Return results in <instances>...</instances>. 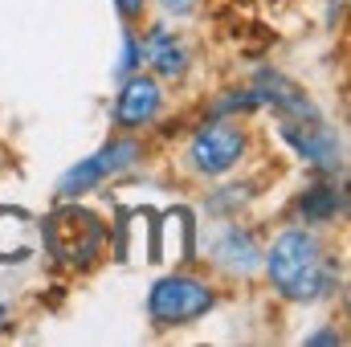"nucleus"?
Instances as JSON below:
<instances>
[{
    "instance_id": "nucleus-1",
    "label": "nucleus",
    "mask_w": 351,
    "mask_h": 347,
    "mask_svg": "<svg viewBox=\"0 0 351 347\" xmlns=\"http://www.w3.org/2000/svg\"><path fill=\"white\" fill-rule=\"evenodd\" d=\"M269 278L274 286L286 294V298H323L327 286H331V270L323 261V246L302 233V229H290L282 233L274 246H269Z\"/></svg>"
},
{
    "instance_id": "nucleus-2",
    "label": "nucleus",
    "mask_w": 351,
    "mask_h": 347,
    "mask_svg": "<svg viewBox=\"0 0 351 347\" xmlns=\"http://www.w3.org/2000/svg\"><path fill=\"white\" fill-rule=\"evenodd\" d=\"M41 241L62 261H90L106 241V225L86 208H62L41 225Z\"/></svg>"
},
{
    "instance_id": "nucleus-3",
    "label": "nucleus",
    "mask_w": 351,
    "mask_h": 347,
    "mask_svg": "<svg viewBox=\"0 0 351 347\" xmlns=\"http://www.w3.org/2000/svg\"><path fill=\"white\" fill-rule=\"evenodd\" d=\"M213 307V290L196 278H160L147 294V315L160 323V327H180V323H192L200 319L204 311Z\"/></svg>"
},
{
    "instance_id": "nucleus-4",
    "label": "nucleus",
    "mask_w": 351,
    "mask_h": 347,
    "mask_svg": "<svg viewBox=\"0 0 351 347\" xmlns=\"http://www.w3.org/2000/svg\"><path fill=\"white\" fill-rule=\"evenodd\" d=\"M241 152H245V135H241V127H233L225 119L204 123L192 135V164H196V172H204V176L229 172L241 160Z\"/></svg>"
},
{
    "instance_id": "nucleus-5",
    "label": "nucleus",
    "mask_w": 351,
    "mask_h": 347,
    "mask_svg": "<svg viewBox=\"0 0 351 347\" xmlns=\"http://www.w3.org/2000/svg\"><path fill=\"white\" fill-rule=\"evenodd\" d=\"M282 135L306 164H315L323 172H339L343 168V147H339L335 131L319 123V115L315 119H282Z\"/></svg>"
},
{
    "instance_id": "nucleus-6",
    "label": "nucleus",
    "mask_w": 351,
    "mask_h": 347,
    "mask_svg": "<svg viewBox=\"0 0 351 347\" xmlns=\"http://www.w3.org/2000/svg\"><path fill=\"white\" fill-rule=\"evenodd\" d=\"M135 156H139V147H135L131 139H123V143H106L102 152H94L90 160L74 164L70 172L62 176L58 192H62V196H82V192H90V188H98L102 180H110L114 172L131 168V164H135Z\"/></svg>"
},
{
    "instance_id": "nucleus-7",
    "label": "nucleus",
    "mask_w": 351,
    "mask_h": 347,
    "mask_svg": "<svg viewBox=\"0 0 351 347\" xmlns=\"http://www.w3.org/2000/svg\"><path fill=\"white\" fill-rule=\"evenodd\" d=\"M160 106H164V90H160V82L135 74V78H127L123 90H119L114 123H119V127H143V123H152V119L160 115Z\"/></svg>"
},
{
    "instance_id": "nucleus-8",
    "label": "nucleus",
    "mask_w": 351,
    "mask_h": 347,
    "mask_svg": "<svg viewBox=\"0 0 351 347\" xmlns=\"http://www.w3.org/2000/svg\"><path fill=\"white\" fill-rule=\"evenodd\" d=\"M41 241V229L21 208H0V261H25Z\"/></svg>"
},
{
    "instance_id": "nucleus-9",
    "label": "nucleus",
    "mask_w": 351,
    "mask_h": 347,
    "mask_svg": "<svg viewBox=\"0 0 351 347\" xmlns=\"http://www.w3.org/2000/svg\"><path fill=\"white\" fill-rule=\"evenodd\" d=\"M217 258H221L225 270L254 274V270L262 265V250L254 246V237H250L245 229H229V233H221V241H217Z\"/></svg>"
},
{
    "instance_id": "nucleus-10",
    "label": "nucleus",
    "mask_w": 351,
    "mask_h": 347,
    "mask_svg": "<svg viewBox=\"0 0 351 347\" xmlns=\"http://www.w3.org/2000/svg\"><path fill=\"white\" fill-rule=\"evenodd\" d=\"M143 53L152 58V66H156L160 78H180V74L188 70V53H184V45L176 41L168 29H156V33L147 37V49H143Z\"/></svg>"
},
{
    "instance_id": "nucleus-11",
    "label": "nucleus",
    "mask_w": 351,
    "mask_h": 347,
    "mask_svg": "<svg viewBox=\"0 0 351 347\" xmlns=\"http://www.w3.org/2000/svg\"><path fill=\"white\" fill-rule=\"evenodd\" d=\"M343 208V192L339 188H311V192H302V200H298V213L306 217V221H331L335 213Z\"/></svg>"
},
{
    "instance_id": "nucleus-12",
    "label": "nucleus",
    "mask_w": 351,
    "mask_h": 347,
    "mask_svg": "<svg viewBox=\"0 0 351 347\" xmlns=\"http://www.w3.org/2000/svg\"><path fill=\"white\" fill-rule=\"evenodd\" d=\"M139 58H143V45H139L135 37H127V45H123V62H119V70H123V74H131V70L139 66Z\"/></svg>"
},
{
    "instance_id": "nucleus-13",
    "label": "nucleus",
    "mask_w": 351,
    "mask_h": 347,
    "mask_svg": "<svg viewBox=\"0 0 351 347\" xmlns=\"http://www.w3.org/2000/svg\"><path fill=\"white\" fill-rule=\"evenodd\" d=\"M114 8L131 21V16H139V12H143V0H114Z\"/></svg>"
},
{
    "instance_id": "nucleus-14",
    "label": "nucleus",
    "mask_w": 351,
    "mask_h": 347,
    "mask_svg": "<svg viewBox=\"0 0 351 347\" xmlns=\"http://www.w3.org/2000/svg\"><path fill=\"white\" fill-rule=\"evenodd\" d=\"M192 4H196V0H164V8L176 12V16H180V12H192Z\"/></svg>"
},
{
    "instance_id": "nucleus-15",
    "label": "nucleus",
    "mask_w": 351,
    "mask_h": 347,
    "mask_svg": "<svg viewBox=\"0 0 351 347\" xmlns=\"http://www.w3.org/2000/svg\"><path fill=\"white\" fill-rule=\"evenodd\" d=\"M311 344H327V347H331V344H339V335H331V331H323V335H315Z\"/></svg>"
}]
</instances>
